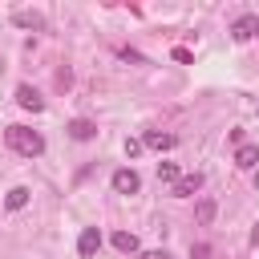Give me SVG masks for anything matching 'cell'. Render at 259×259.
<instances>
[{"label":"cell","instance_id":"cell-17","mask_svg":"<svg viewBox=\"0 0 259 259\" xmlns=\"http://www.w3.org/2000/svg\"><path fill=\"white\" fill-rule=\"evenodd\" d=\"M125 154H130V158H138V154H142V142H138V138H130V142H125Z\"/></svg>","mask_w":259,"mask_h":259},{"label":"cell","instance_id":"cell-4","mask_svg":"<svg viewBox=\"0 0 259 259\" xmlns=\"http://www.w3.org/2000/svg\"><path fill=\"white\" fill-rule=\"evenodd\" d=\"M16 105L28 109V113H40V109H45V101H40V93H36L32 85H16Z\"/></svg>","mask_w":259,"mask_h":259},{"label":"cell","instance_id":"cell-7","mask_svg":"<svg viewBox=\"0 0 259 259\" xmlns=\"http://www.w3.org/2000/svg\"><path fill=\"white\" fill-rule=\"evenodd\" d=\"M69 138H73V142H89V138H97V125H93L89 117H73V121H69Z\"/></svg>","mask_w":259,"mask_h":259},{"label":"cell","instance_id":"cell-8","mask_svg":"<svg viewBox=\"0 0 259 259\" xmlns=\"http://www.w3.org/2000/svg\"><path fill=\"white\" fill-rule=\"evenodd\" d=\"M142 146H150V150H174V134H162V130H146V138H142Z\"/></svg>","mask_w":259,"mask_h":259},{"label":"cell","instance_id":"cell-13","mask_svg":"<svg viewBox=\"0 0 259 259\" xmlns=\"http://www.w3.org/2000/svg\"><path fill=\"white\" fill-rule=\"evenodd\" d=\"M158 178H162V182H170V186H174V182H178V178H182V174H178V166H174V162H158Z\"/></svg>","mask_w":259,"mask_h":259},{"label":"cell","instance_id":"cell-9","mask_svg":"<svg viewBox=\"0 0 259 259\" xmlns=\"http://www.w3.org/2000/svg\"><path fill=\"white\" fill-rule=\"evenodd\" d=\"M235 166H243V170H255V166H259V146L243 142V146L235 150Z\"/></svg>","mask_w":259,"mask_h":259},{"label":"cell","instance_id":"cell-3","mask_svg":"<svg viewBox=\"0 0 259 259\" xmlns=\"http://www.w3.org/2000/svg\"><path fill=\"white\" fill-rule=\"evenodd\" d=\"M97 251H101V231H97V227H85L81 239H77V255H81V259H93Z\"/></svg>","mask_w":259,"mask_h":259},{"label":"cell","instance_id":"cell-1","mask_svg":"<svg viewBox=\"0 0 259 259\" xmlns=\"http://www.w3.org/2000/svg\"><path fill=\"white\" fill-rule=\"evenodd\" d=\"M4 138H8V146H12L16 154H24V158H40V154H45V138H40L36 130H28V125H8Z\"/></svg>","mask_w":259,"mask_h":259},{"label":"cell","instance_id":"cell-18","mask_svg":"<svg viewBox=\"0 0 259 259\" xmlns=\"http://www.w3.org/2000/svg\"><path fill=\"white\" fill-rule=\"evenodd\" d=\"M134 259H170V251H146V255H134Z\"/></svg>","mask_w":259,"mask_h":259},{"label":"cell","instance_id":"cell-15","mask_svg":"<svg viewBox=\"0 0 259 259\" xmlns=\"http://www.w3.org/2000/svg\"><path fill=\"white\" fill-rule=\"evenodd\" d=\"M190 259H210V247H206V243H194V247H190Z\"/></svg>","mask_w":259,"mask_h":259},{"label":"cell","instance_id":"cell-10","mask_svg":"<svg viewBox=\"0 0 259 259\" xmlns=\"http://www.w3.org/2000/svg\"><path fill=\"white\" fill-rule=\"evenodd\" d=\"M214 214H219L214 198H198V206H194V219H198L202 227H210V223H214Z\"/></svg>","mask_w":259,"mask_h":259},{"label":"cell","instance_id":"cell-14","mask_svg":"<svg viewBox=\"0 0 259 259\" xmlns=\"http://www.w3.org/2000/svg\"><path fill=\"white\" fill-rule=\"evenodd\" d=\"M16 24H24V28H40V16H32V12H16Z\"/></svg>","mask_w":259,"mask_h":259},{"label":"cell","instance_id":"cell-16","mask_svg":"<svg viewBox=\"0 0 259 259\" xmlns=\"http://www.w3.org/2000/svg\"><path fill=\"white\" fill-rule=\"evenodd\" d=\"M121 57H125V61H134V65H146V57H142V53H134V49H121Z\"/></svg>","mask_w":259,"mask_h":259},{"label":"cell","instance_id":"cell-6","mask_svg":"<svg viewBox=\"0 0 259 259\" xmlns=\"http://www.w3.org/2000/svg\"><path fill=\"white\" fill-rule=\"evenodd\" d=\"M202 190V174L194 170V174H182L178 182H174V198H190V194H198Z\"/></svg>","mask_w":259,"mask_h":259},{"label":"cell","instance_id":"cell-11","mask_svg":"<svg viewBox=\"0 0 259 259\" xmlns=\"http://www.w3.org/2000/svg\"><path fill=\"white\" fill-rule=\"evenodd\" d=\"M4 206H8V210H20V206H28V186H12V190L4 194Z\"/></svg>","mask_w":259,"mask_h":259},{"label":"cell","instance_id":"cell-12","mask_svg":"<svg viewBox=\"0 0 259 259\" xmlns=\"http://www.w3.org/2000/svg\"><path fill=\"white\" fill-rule=\"evenodd\" d=\"M113 247H117L121 255H134V251H138V235H130V231H113Z\"/></svg>","mask_w":259,"mask_h":259},{"label":"cell","instance_id":"cell-2","mask_svg":"<svg viewBox=\"0 0 259 259\" xmlns=\"http://www.w3.org/2000/svg\"><path fill=\"white\" fill-rule=\"evenodd\" d=\"M138 186H142L138 170H130V166L113 170V190H117V194H138Z\"/></svg>","mask_w":259,"mask_h":259},{"label":"cell","instance_id":"cell-5","mask_svg":"<svg viewBox=\"0 0 259 259\" xmlns=\"http://www.w3.org/2000/svg\"><path fill=\"white\" fill-rule=\"evenodd\" d=\"M255 32H259V16H251V12L239 16V20L231 24V36H235V40H251Z\"/></svg>","mask_w":259,"mask_h":259}]
</instances>
